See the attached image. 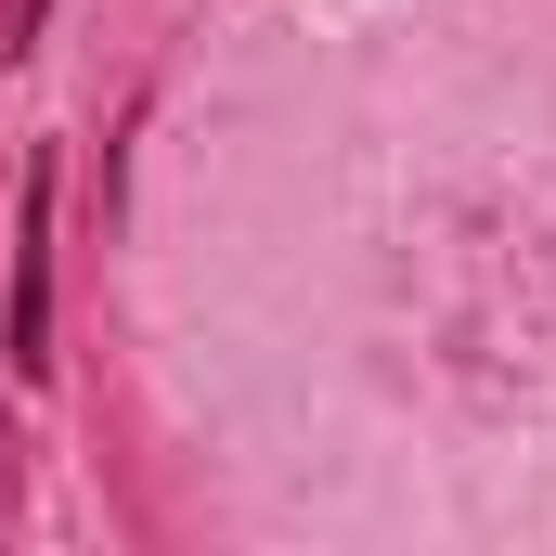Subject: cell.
Returning a JSON list of instances; mask_svg holds the SVG:
<instances>
[{
	"instance_id": "1",
	"label": "cell",
	"mask_w": 556,
	"mask_h": 556,
	"mask_svg": "<svg viewBox=\"0 0 556 556\" xmlns=\"http://www.w3.org/2000/svg\"><path fill=\"white\" fill-rule=\"evenodd\" d=\"M52 168H26V207H13V376H52Z\"/></svg>"
}]
</instances>
